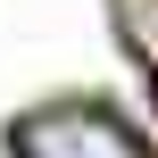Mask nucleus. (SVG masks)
<instances>
[{
    "instance_id": "obj_1",
    "label": "nucleus",
    "mask_w": 158,
    "mask_h": 158,
    "mask_svg": "<svg viewBox=\"0 0 158 158\" xmlns=\"http://www.w3.org/2000/svg\"><path fill=\"white\" fill-rule=\"evenodd\" d=\"M8 150L17 158H150L133 142V125L117 108H100V100H50V108L17 117L8 125Z\"/></svg>"
},
{
    "instance_id": "obj_2",
    "label": "nucleus",
    "mask_w": 158,
    "mask_h": 158,
    "mask_svg": "<svg viewBox=\"0 0 158 158\" xmlns=\"http://www.w3.org/2000/svg\"><path fill=\"white\" fill-rule=\"evenodd\" d=\"M117 33H125L133 58H150V67H158V0H117Z\"/></svg>"
}]
</instances>
